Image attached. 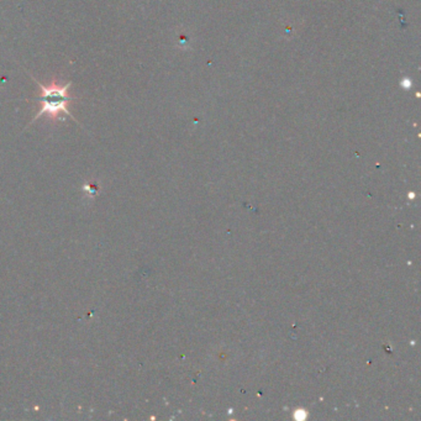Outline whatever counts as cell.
I'll use <instances>...</instances> for the list:
<instances>
[{"label":"cell","instance_id":"obj_1","mask_svg":"<svg viewBox=\"0 0 421 421\" xmlns=\"http://www.w3.org/2000/svg\"><path fill=\"white\" fill-rule=\"evenodd\" d=\"M30 77L40 87V92L41 93L35 99H36V102L41 103V108L38 109V114L35 115V117L30 122L28 127H30L31 124H33V122H36L43 115H47L48 119H51L52 122H57V120L65 122V117H62V115H68L73 120H75V117L68 110V105L73 100H75V97H70V94H68V89L72 87L70 82H68L67 85H61L56 83L55 80H52L51 85H43L33 75H30Z\"/></svg>","mask_w":421,"mask_h":421}]
</instances>
